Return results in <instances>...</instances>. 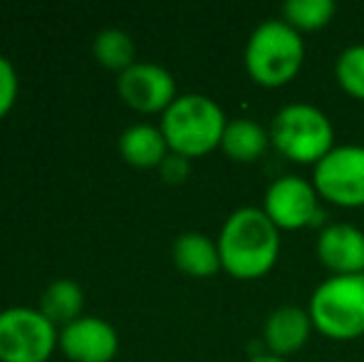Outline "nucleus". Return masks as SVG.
I'll use <instances>...</instances> for the list:
<instances>
[{"instance_id": "1", "label": "nucleus", "mask_w": 364, "mask_h": 362, "mask_svg": "<svg viewBox=\"0 0 364 362\" xmlns=\"http://www.w3.org/2000/svg\"><path fill=\"white\" fill-rule=\"evenodd\" d=\"M220 268L238 280H258L280 256V231L263 208L243 206L225 218L218 233Z\"/></svg>"}, {"instance_id": "2", "label": "nucleus", "mask_w": 364, "mask_h": 362, "mask_svg": "<svg viewBox=\"0 0 364 362\" xmlns=\"http://www.w3.org/2000/svg\"><path fill=\"white\" fill-rule=\"evenodd\" d=\"M243 63L255 85L283 87L297 78L305 63L302 35L285 20H265L250 33Z\"/></svg>"}, {"instance_id": "3", "label": "nucleus", "mask_w": 364, "mask_h": 362, "mask_svg": "<svg viewBox=\"0 0 364 362\" xmlns=\"http://www.w3.org/2000/svg\"><path fill=\"white\" fill-rule=\"evenodd\" d=\"M223 110L206 95H181L164 112L161 132L168 149L186 159H196L220 147L225 132Z\"/></svg>"}, {"instance_id": "4", "label": "nucleus", "mask_w": 364, "mask_h": 362, "mask_svg": "<svg viewBox=\"0 0 364 362\" xmlns=\"http://www.w3.org/2000/svg\"><path fill=\"white\" fill-rule=\"evenodd\" d=\"M270 144L295 164H312L335 149V127L315 105H285L270 122Z\"/></svg>"}, {"instance_id": "5", "label": "nucleus", "mask_w": 364, "mask_h": 362, "mask_svg": "<svg viewBox=\"0 0 364 362\" xmlns=\"http://www.w3.org/2000/svg\"><path fill=\"white\" fill-rule=\"evenodd\" d=\"M315 330L330 340L364 335V273L330 275L315 288L307 308Z\"/></svg>"}, {"instance_id": "6", "label": "nucleus", "mask_w": 364, "mask_h": 362, "mask_svg": "<svg viewBox=\"0 0 364 362\" xmlns=\"http://www.w3.org/2000/svg\"><path fill=\"white\" fill-rule=\"evenodd\" d=\"M55 345H60V333L40 310L0 313V362H48Z\"/></svg>"}, {"instance_id": "7", "label": "nucleus", "mask_w": 364, "mask_h": 362, "mask_svg": "<svg viewBox=\"0 0 364 362\" xmlns=\"http://www.w3.org/2000/svg\"><path fill=\"white\" fill-rule=\"evenodd\" d=\"M312 186L335 206H364V147H335L312 166Z\"/></svg>"}, {"instance_id": "8", "label": "nucleus", "mask_w": 364, "mask_h": 362, "mask_svg": "<svg viewBox=\"0 0 364 362\" xmlns=\"http://www.w3.org/2000/svg\"><path fill=\"white\" fill-rule=\"evenodd\" d=\"M317 188L302 176H280L268 186L263 198V211L278 231H300L310 226L317 216Z\"/></svg>"}, {"instance_id": "9", "label": "nucleus", "mask_w": 364, "mask_h": 362, "mask_svg": "<svg viewBox=\"0 0 364 362\" xmlns=\"http://www.w3.org/2000/svg\"><path fill=\"white\" fill-rule=\"evenodd\" d=\"M122 100L136 112H166L176 100V80L166 68L154 63H134L117 80Z\"/></svg>"}, {"instance_id": "10", "label": "nucleus", "mask_w": 364, "mask_h": 362, "mask_svg": "<svg viewBox=\"0 0 364 362\" xmlns=\"http://www.w3.org/2000/svg\"><path fill=\"white\" fill-rule=\"evenodd\" d=\"M60 348L73 362H112L119 350V338L107 320L77 318L60 330Z\"/></svg>"}, {"instance_id": "11", "label": "nucleus", "mask_w": 364, "mask_h": 362, "mask_svg": "<svg viewBox=\"0 0 364 362\" xmlns=\"http://www.w3.org/2000/svg\"><path fill=\"white\" fill-rule=\"evenodd\" d=\"M317 258L332 275L364 273V231L352 223H330L317 236Z\"/></svg>"}, {"instance_id": "12", "label": "nucleus", "mask_w": 364, "mask_h": 362, "mask_svg": "<svg viewBox=\"0 0 364 362\" xmlns=\"http://www.w3.org/2000/svg\"><path fill=\"white\" fill-rule=\"evenodd\" d=\"M312 330H315V325H312V318L307 310L297 308V305H283V308H275L268 315L263 338L270 355L285 360V355L302 350V345L310 340Z\"/></svg>"}, {"instance_id": "13", "label": "nucleus", "mask_w": 364, "mask_h": 362, "mask_svg": "<svg viewBox=\"0 0 364 362\" xmlns=\"http://www.w3.org/2000/svg\"><path fill=\"white\" fill-rule=\"evenodd\" d=\"M173 263L181 273L191 278H211L220 271L218 241H211L206 233H181L173 243Z\"/></svg>"}, {"instance_id": "14", "label": "nucleus", "mask_w": 364, "mask_h": 362, "mask_svg": "<svg viewBox=\"0 0 364 362\" xmlns=\"http://www.w3.org/2000/svg\"><path fill=\"white\" fill-rule=\"evenodd\" d=\"M268 147H270V132L260 122L250 119V117L230 119L225 124L223 139H220L223 154L233 161H240V164L258 161Z\"/></svg>"}, {"instance_id": "15", "label": "nucleus", "mask_w": 364, "mask_h": 362, "mask_svg": "<svg viewBox=\"0 0 364 362\" xmlns=\"http://www.w3.org/2000/svg\"><path fill=\"white\" fill-rule=\"evenodd\" d=\"M119 151L127 164L151 169V166H161V161L166 159L171 149L164 139L161 127L134 124L119 137Z\"/></svg>"}, {"instance_id": "16", "label": "nucleus", "mask_w": 364, "mask_h": 362, "mask_svg": "<svg viewBox=\"0 0 364 362\" xmlns=\"http://www.w3.org/2000/svg\"><path fill=\"white\" fill-rule=\"evenodd\" d=\"M82 305H85V295L82 288L75 280H55L48 290L43 293V303H40V313L50 320L53 325H70L80 318Z\"/></svg>"}, {"instance_id": "17", "label": "nucleus", "mask_w": 364, "mask_h": 362, "mask_svg": "<svg viewBox=\"0 0 364 362\" xmlns=\"http://www.w3.org/2000/svg\"><path fill=\"white\" fill-rule=\"evenodd\" d=\"M337 5L332 0H288L283 5V20L297 33H315L332 23Z\"/></svg>"}, {"instance_id": "18", "label": "nucleus", "mask_w": 364, "mask_h": 362, "mask_svg": "<svg viewBox=\"0 0 364 362\" xmlns=\"http://www.w3.org/2000/svg\"><path fill=\"white\" fill-rule=\"evenodd\" d=\"M95 58L100 60V65H105L107 70H117V73H124L134 65V40L124 33V30H102L95 38Z\"/></svg>"}, {"instance_id": "19", "label": "nucleus", "mask_w": 364, "mask_h": 362, "mask_svg": "<svg viewBox=\"0 0 364 362\" xmlns=\"http://www.w3.org/2000/svg\"><path fill=\"white\" fill-rule=\"evenodd\" d=\"M337 85L355 100H364V45H350L335 63Z\"/></svg>"}, {"instance_id": "20", "label": "nucleus", "mask_w": 364, "mask_h": 362, "mask_svg": "<svg viewBox=\"0 0 364 362\" xmlns=\"http://www.w3.org/2000/svg\"><path fill=\"white\" fill-rule=\"evenodd\" d=\"M15 97H18V75L10 60L0 55V119L13 110Z\"/></svg>"}, {"instance_id": "21", "label": "nucleus", "mask_w": 364, "mask_h": 362, "mask_svg": "<svg viewBox=\"0 0 364 362\" xmlns=\"http://www.w3.org/2000/svg\"><path fill=\"white\" fill-rule=\"evenodd\" d=\"M159 171H161L164 181H168V183H181V181L188 179V174H191V164H188L186 156L168 151V156L161 161Z\"/></svg>"}, {"instance_id": "22", "label": "nucleus", "mask_w": 364, "mask_h": 362, "mask_svg": "<svg viewBox=\"0 0 364 362\" xmlns=\"http://www.w3.org/2000/svg\"><path fill=\"white\" fill-rule=\"evenodd\" d=\"M248 362H285V360L275 358V355H260V358H250Z\"/></svg>"}]
</instances>
